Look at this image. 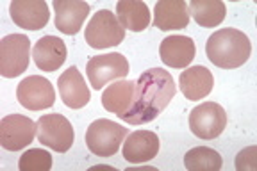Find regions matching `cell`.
<instances>
[{
	"label": "cell",
	"mask_w": 257,
	"mask_h": 171,
	"mask_svg": "<svg viewBox=\"0 0 257 171\" xmlns=\"http://www.w3.org/2000/svg\"><path fill=\"white\" fill-rule=\"evenodd\" d=\"M175 93L177 86L172 73L163 68H150L138 77L133 104L118 118L128 125L150 123L168 107Z\"/></svg>",
	"instance_id": "obj_1"
},
{
	"label": "cell",
	"mask_w": 257,
	"mask_h": 171,
	"mask_svg": "<svg viewBox=\"0 0 257 171\" xmlns=\"http://www.w3.org/2000/svg\"><path fill=\"white\" fill-rule=\"evenodd\" d=\"M207 59L218 68L234 70L248 61L252 54V43L243 31L237 29H220L211 34L205 45Z\"/></svg>",
	"instance_id": "obj_2"
},
{
	"label": "cell",
	"mask_w": 257,
	"mask_h": 171,
	"mask_svg": "<svg viewBox=\"0 0 257 171\" xmlns=\"http://www.w3.org/2000/svg\"><path fill=\"white\" fill-rule=\"evenodd\" d=\"M128 135V128L111 119L100 118L93 121L86 130V144L96 157H112Z\"/></svg>",
	"instance_id": "obj_3"
},
{
	"label": "cell",
	"mask_w": 257,
	"mask_h": 171,
	"mask_svg": "<svg viewBox=\"0 0 257 171\" xmlns=\"http://www.w3.org/2000/svg\"><path fill=\"white\" fill-rule=\"evenodd\" d=\"M84 40L95 50L112 48L125 40V29L120 25L114 13H111L109 9H100L86 25Z\"/></svg>",
	"instance_id": "obj_4"
},
{
	"label": "cell",
	"mask_w": 257,
	"mask_h": 171,
	"mask_svg": "<svg viewBox=\"0 0 257 171\" xmlns=\"http://www.w3.org/2000/svg\"><path fill=\"white\" fill-rule=\"evenodd\" d=\"M31 61V41L25 34H9L0 41V73L15 79L27 72Z\"/></svg>",
	"instance_id": "obj_5"
},
{
	"label": "cell",
	"mask_w": 257,
	"mask_h": 171,
	"mask_svg": "<svg viewBox=\"0 0 257 171\" xmlns=\"http://www.w3.org/2000/svg\"><path fill=\"white\" fill-rule=\"evenodd\" d=\"M38 141L50 150L64 153L68 151L75 139V132L68 119L63 114H43L38 119Z\"/></svg>",
	"instance_id": "obj_6"
},
{
	"label": "cell",
	"mask_w": 257,
	"mask_h": 171,
	"mask_svg": "<svg viewBox=\"0 0 257 171\" xmlns=\"http://www.w3.org/2000/svg\"><path fill=\"white\" fill-rule=\"evenodd\" d=\"M227 127V112L216 102H204L189 112V128L197 137L211 141Z\"/></svg>",
	"instance_id": "obj_7"
},
{
	"label": "cell",
	"mask_w": 257,
	"mask_h": 171,
	"mask_svg": "<svg viewBox=\"0 0 257 171\" xmlns=\"http://www.w3.org/2000/svg\"><path fill=\"white\" fill-rule=\"evenodd\" d=\"M86 73L91 82L93 89L100 91L105 84L114 82L118 79H125L128 75V61L121 54H104V56H95L88 61Z\"/></svg>",
	"instance_id": "obj_8"
},
{
	"label": "cell",
	"mask_w": 257,
	"mask_h": 171,
	"mask_svg": "<svg viewBox=\"0 0 257 171\" xmlns=\"http://www.w3.org/2000/svg\"><path fill=\"white\" fill-rule=\"evenodd\" d=\"M16 98L22 107L29 111H43L54 105L56 91L48 79H43L41 75H31L18 84Z\"/></svg>",
	"instance_id": "obj_9"
},
{
	"label": "cell",
	"mask_w": 257,
	"mask_h": 171,
	"mask_svg": "<svg viewBox=\"0 0 257 171\" xmlns=\"http://www.w3.org/2000/svg\"><path fill=\"white\" fill-rule=\"evenodd\" d=\"M38 125L29 116L8 114L0 121V144L9 151H18L32 143Z\"/></svg>",
	"instance_id": "obj_10"
},
{
	"label": "cell",
	"mask_w": 257,
	"mask_h": 171,
	"mask_svg": "<svg viewBox=\"0 0 257 171\" xmlns=\"http://www.w3.org/2000/svg\"><path fill=\"white\" fill-rule=\"evenodd\" d=\"M9 15L18 27L27 31H40L50 20V9L45 0H13Z\"/></svg>",
	"instance_id": "obj_11"
},
{
	"label": "cell",
	"mask_w": 257,
	"mask_h": 171,
	"mask_svg": "<svg viewBox=\"0 0 257 171\" xmlns=\"http://www.w3.org/2000/svg\"><path fill=\"white\" fill-rule=\"evenodd\" d=\"M159 137L152 130H136L125 137L123 148V159L133 164H143L152 160L159 153Z\"/></svg>",
	"instance_id": "obj_12"
},
{
	"label": "cell",
	"mask_w": 257,
	"mask_h": 171,
	"mask_svg": "<svg viewBox=\"0 0 257 171\" xmlns=\"http://www.w3.org/2000/svg\"><path fill=\"white\" fill-rule=\"evenodd\" d=\"M57 88H59L61 100L70 109H82L91 100L84 77L80 75L77 66H70L66 72H63V75L57 80Z\"/></svg>",
	"instance_id": "obj_13"
},
{
	"label": "cell",
	"mask_w": 257,
	"mask_h": 171,
	"mask_svg": "<svg viewBox=\"0 0 257 171\" xmlns=\"http://www.w3.org/2000/svg\"><path fill=\"white\" fill-rule=\"evenodd\" d=\"M54 11L57 31L68 36H75L88 16L89 4L82 0H54Z\"/></svg>",
	"instance_id": "obj_14"
},
{
	"label": "cell",
	"mask_w": 257,
	"mask_h": 171,
	"mask_svg": "<svg viewBox=\"0 0 257 171\" xmlns=\"http://www.w3.org/2000/svg\"><path fill=\"white\" fill-rule=\"evenodd\" d=\"M154 27L161 31H181L189 24V8L184 0H161L154 8Z\"/></svg>",
	"instance_id": "obj_15"
},
{
	"label": "cell",
	"mask_w": 257,
	"mask_h": 171,
	"mask_svg": "<svg viewBox=\"0 0 257 171\" xmlns=\"http://www.w3.org/2000/svg\"><path fill=\"white\" fill-rule=\"evenodd\" d=\"M66 56H68L66 45L61 38L56 36H43L32 48V59L43 72H56L57 68L64 64Z\"/></svg>",
	"instance_id": "obj_16"
},
{
	"label": "cell",
	"mask_w": 257,
	"mask_h": 171,
	"mask_svg": "<svg viewBox=\"0 0 257 171\" xmlns=\"http://www.w3.org/2000/svg\"><path fill=\"white\" fill-rule=\"evenodd\" d=\"M195 41L188 36H168L161 41V61L170 68H186L195 59Z\"/></svg>",
	"instance_id": "obj_17"
},
{
	"label": "cell",
	"mask_w": 257,
	"mask_h": 171,
	"mask_svg": "<svg viewBox=\"0 0 257 171\" xmlns=\"http://www.w3.org/2000/svg\"><path fill=\"white\" fill-rule=\"evenodd\" d=\"M179 86H181L182 95L188 100H202L213 91V73L205 66L186 68L179 77Z\"/></svg>",
	"instance_id": "obj_18"
},
{
	"label": "cell",
	"mask_w": 257,
	"mask_h": 171,
	"mask_svg": "<svg viewBox=\"0 0 257 171\" xmlns=\"http://www.w3.org/2000/svg\"><path fill=\"white\" fill-rule=\"evenodd\" d=\"M134 91H136V80H116L102 93V105L105 111L114 112L116 116H121L128 111L133 104Z\"/></svg>",
	"instance_id": "obj_19"
},
{
	"label": "cell",
	"mask_w": 257,
	"mask_h": 171,
	"mask_svg": "<svg viewBox=\"0 0 257 171\" xmlns=\"http://www.w3.org/2000/svg\"><path fill=\"white\" fill-rule=\"evenodd\" d=\"M116 15L121 27L133 32H141L150 25V9L145 2L120 0L116 4Z\"/></svg>",
	"instance_id": "obj_20"
},
{
	"label": "cell",
	"mask_w": 257,
	"mask_h": 171,
	"mask_svg": "<svg viewBox=\"0 0 257 171\" xmlns=\"http://www.w3.org/2000/svg\"><path fill=\"white\" fill-rule=\"evenodd\" d=\"M189 8V16L200 27H218L225 20L227 8L221 0H193Z\"/></svg>",
	"instance_id": "obj_21"
},
{
	"label": "cell",
	"mask_w": 257,
	"mask_h": 171,
	"mask_svg": "<svg viewBox=\"0 0 257 171\" xmlns=\"http://www.w3.org/2000/svg\"><path fill=\"white\" fill-rule=\"evenodd\" d=\"M221 155L209 146L191 148L184 155V166L189 171H218L221 169Z\"/></svg>",
	"instance_id": "obj_22"
},
{
	"label": "cell",
	"mask_w": 257,
	"mask_h": 171,
	"mask_svg": "<svg viewBox=\"0 0 257 171\" xmlns=\"http://www.w3.org/2000/svg\"><path fill=\"white\" fill-rule=\"evenodd\" d=\"M18 167L22 171H48L52 167V155L41 148H31L20 157Z\"/></svg>",
	"instance_id": "obj_23"
}]
</instances>
